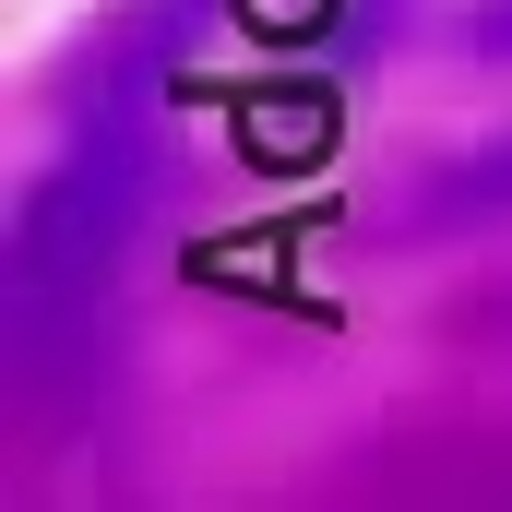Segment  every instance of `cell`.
I'll list each match as a JSON object with an SVG mask.
<instances>
[{"label": "cell", "instance_id": "3", "mask_svg": "<svg viewBox=\"0 0 512 512\" xmlns=\"http://www.w3.org/2000/svg\"><path fill=\"white\" fill-rule=\"evenodd\" d=\"M465 48H477V60H512V0H477V12H465Z\"/></svg>", "mask_w": 512, "mask_h": 512}, {"label": "cell", "instance_id": "1", "mask_svg": "<svg viewBox=\"0 0 512 512\" xmlns=\"http://www.w3.org/2000/svg\"><path fill=\"white\" fill-rule=\"evenodd\" d=\"M131 203H143V167H131L108 131H96L60 179H36L24 215H12V310H24V322H60V310L108 274Z\"/></svg>", "mask_w": 512, "mask_h": 512}, {"label": "cell", "instance_id": "2", "mask_svg": "<svg viewBox=\"0 0 512 512\" xmlns=\"http://www.w3.org/2000/svg\"><path fill=\"white\" fill-rule=\"evenodd\" d=\"M501 215H512V131H489L477 155H453V167H429V179L405 191V227H429V239L501 227Z\"/></svg>", "mask_w": 512, "mask_h": 512}]
</instances>
